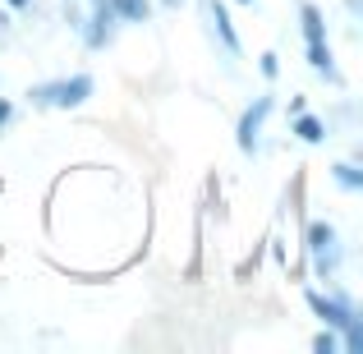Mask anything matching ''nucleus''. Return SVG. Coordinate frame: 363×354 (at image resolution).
Wrapping results in <instances>:
<instances>
[{
	"label": "nucleus",
	"instance_id": "f257e3e1",
	"mask_svg": "<svg viewBox=\"0 0 363 354\" xmlns=\"http://www.w3.org/2000/svg\"><path fill=\"white\" fill-rule=\"evenodd\" d=\"M92 92V79H65V83H46V88L33 92L37 106H79Z\"/></svg>",
	"mask_w": 363,
	"mask_h": 354
},
{
	"label": "nucleus",
	"instance_id": "f03ea898",
	"mask_svg": "<svg viewBox=\"0 0 363 354\" xmlns=\"http://www.w3.org/2000/svg\"><path fill=\"white\" fill-rule=\"evenodd\" d=\"M267 111H272V101H267V97H257V101H253V111H248V116L240 120V148H244V152H253L257 129H262V116H267Z\"/></svg>",
	"mask_w": 363,
	"mask_h": 354
},
{
	"label": "nucleus",
	"instance_id": "7ed1b4c3",
	"mask_svg": "<svg viewBox=\"0 0 363 354\" xmlns=\"http://www.w3.org/2000/svg\"><path fill=\"white\" fill-rule=\"evenodd\" d=\"M331 244H336L331 226H313V253H318V267H322V272H327V262H331Z\"/></svg>",
	"mask_w": 363,
	"mask_h": 354
},
{
	"label": "nucleus",
	"instance_id": "20e7f679",
	"mask_svg": "<svg viewBox=\"0 0 363 354\" xmlns=\"http://www.w3.org/2000/svg\"><path fill=\"white\" fill-rule=\"evenodd\" d=\"M111 9H116V14H124V18H147V14H152L147 0H111Z\"/></svg>",
	"mask_w": 363,
	"mask_h": 354
},
{
	"label": "nucleus",
	"instance_id": "39448f33",
	"mask_svg": "<svg viewBox=\"0 0 363 354\" xmlns=\"http://www.w3.org/2000/svg\"><path fill=\"white\" fill-rule=\"evenodd\" d=\"M303 33H308V42H313V46L322 42V14H318L313 5H303Z\"/></svg>",
	"mask_w": 363,
	"mask_h": 354
},
{
	"label": "nucleus",
	"instance_id": "423d86ee",
	"mask_svg": "<svg viewBox=\"0 0 363 354\" xmlns=\"http://www.w3.org/2000/svg\"><path fill=\"white\" fill-rule=\"evenodd\" d=\"M212 14H216V28H221V37H225V46H230V51H240V42H235V28H230V18H225V9H221V5H216V9H212Z\"/></svg>",
	"mask_w": 363,
	"mask_h": 354
},
{
	"label": "nucleus",
	"instance_id": "0eeeda50",
	"mask_svg": "<svg viewBox=\"0 0 363 354\" xmlns=\"http://www.w3.org/2000/svg\"><path fill=\"white\" fill-rule=\"evenodd\" d=\"M294 129H299V138H308V143H318V138H322V124L313 120V116H303L299 124H294Z\"/></svg>",
	"mask_w": 363,
	"mask_h": 354
},
{
	"label": "nucleus",
	"instance_id": "6e6552de",
	"mask_svg": "<svg viewBox=\"0 0 363 354\" xmlns=\"http://www.w3.org/2000/svg\"><path fill=\"white\" fill-rule=\"evenodd\" d=\"M336 175H340V184L359 189V170H354V166H336Z\"/></svg>",
	"mask_w": 363,
	"mask_h": 354
},
{
	"label": "nucleus",
	"instance_id": "1a4fd4ad",
	"mask_svg": "<svg viewBox=\"0 0 363 354\" xmlns=\"http://www.w3.org/2000/svg\"><path fill=\"white\" fill-rule=\"evenodd\" d=\"M262 74H267V79H276V74H281V65H276V55H262Z\"/></svg>",
	"mask_w": 363,
	"mask_h": 354
},
{
	"label": "nucleus",
	"instance_id": "9d476101",
	"mask_svg": "<svg viewBox=\"0 0 363 354\" xmlns=\"http://www.w3.org/2000/svg\"><path fill=\"white\" fill-rule=\"evenodd\" d=\"M318 354H336V336H318Z\"/></svg>",
	"mask_w": 363,
	"mask_h": 354
},
{
	"label": "nucleus",
	"instance_id": "9b49d317",
	"mask_svg": "<svg viewBox=\"0 0 363 354\" xmlns=\"http://www.w3.org/2000/svg\"><path fill=\"white\" fill-rule=\"evenodd\" d=\"M9 120V101H0V124H5Z\"/></svg>",
	"mask_w": 363,
	"mask_h": 354
},
{
	"label": "nucleus",
	"instance_id": "f8f14e48",
	"mask_svg": "<svg viewBox=\"0 0 363 354\" xmlns=\"http://www.w3.org/2000/svg\"><path fill=\"white\" fill-rule=\"evenodd\" d=\"M9 5H14V9H23V5H28V0H9Z\"/></svg>",
	"mask_w": 363,
	"mask_h": 354
}]
</instances>
